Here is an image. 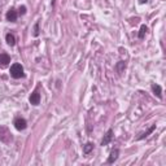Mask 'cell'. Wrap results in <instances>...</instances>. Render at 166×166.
Returning a JSON list of instances; mask_svg holds the SVG:
<instances>
[{
  "mask_svg": "<svg viewBox=\"0 0 166 166\" xmlns=\"http://www.w3.org/2000/svg\"><path fill=\"white\" fill-rule=\"evenodd\" d=\"M18 13H20V15H25V13H26V7H24V5H22V7H20V9H18Z\"/></svg>",
  "mask_w": 166,
  "mask_h": 166,
  "instance_id": "14",
  "label": "cell"
},
{
  "mask_svg": "<svg viewBox=\"0 0 166 166\" xmlns=\"http://www.w3.org/2000/svg\"><path fill=\"white\" fill-rule=\"evenodd\" d=\"M5 40H7V43L9 44V46H15L16 44V38H15V35L13 34H7L5 35Z\"/></svg>",
  "mask_w": 166,
  "mask_h": 166,
  "instance_id": "9",
  "label": "cell"
},
{
  "mask_svg": "<svg viewBox=\"0 0 166 166\" xmlns=\"http://www.w3.org/2000/svg\"><path fill=\"white\" fill-rule=\"evenodd\" d=\"M152 91H153V93L157 96L158 99L162 98V90H161V86L158 84H153L152 86Z\"/></svg>",
  "mask_w": 166,
  "mask_h": 166,
  "instance_id": "7",
  "label": "cell"
},
{
  "mask_svg": "<svg viewBox=\"0 0 166 166\" xmlns=\"http://www.w3.org/2000/svg\"><path fill=\"white\" fill-rule=\"evenodd\" d=\"M38 35H39V24H37L34 27V37H38Z\"/></svg>",
  "mask_w": 166,
  "mask_h": 166,
  "instance_id": "13",
  "label": "cell"
},
{
  "mask_svg": "<svg viewBox=\"0 0 166 166\" xmlns=\"http://www.w3.org/2000/svg\"><path fill=\"white\" fill-rule=\"evenodd\" d=\"M9 73H10V75H12V78H15V79H20L25 75L24 68H22L21 64H13V65L10 66Z\"/></svg>",
  "mask_w": 166,
  "mask_h": 166,
  "instance_id": "1",
  "label": "cell"
},
{
  "mask_svg": "<svg viewBox=\"0 0 166 166\" xmlns=\"http://www.w3.org/2000/svg\"><path fill=\"white\" fill-rule=\"evenodd\" d=\"M147 30H148V29H147L145 25H142V27H140V33H139V38H140V39L144 38V34L147 33Z\"/></svg>",
  "mask_w": 166,
  "mask_h": 166,
  "instance_id": "12",
  "label": "cell"
},
{
  "mask_svg": "<svg viewBox=\"0 0 166 166\" xmlns=\"http://www.w3.org/2000/svg\"><path fill=\"white\" fill-rule=\"evenodd\" d=\"M112 138H113V130H108V132L105 134L104 139L101 140V145H108L110 142H112Z\"/></svg>",
  "mask_w": 166,
  "mask_h": 166,
  "instance_id": "5",
  "label": "cell"
},
{
  "mask_svg": "<svg viewBox=\"0 0 166 166\" xmlns=\"http://www.w3.org/2000/svg\"><path fill=\"white\" fill-rule=\"evenodd\" d=\"M7 20L10 21V22H16V20H17V12H16L15 8H10V9L8 10V13H7Z\"/></svg>",
  "mask_w": 166,
  "mask_h": 166,
  "instance_id": "4",
  "label": "cell"
},
{
  "mask_svg": "<svg viewBox=\"0 0 166 166\" xmlns=\"http://www.w3.org/2000/svg\"><path fill=\"white\" fill-rule=\"evenodd\" d=\"M0 62H1L3 66H7L8 64L10 62L9 55H7V53H1V55H0Z\"/></svg>",
  "mask_w": 166,
  "mask_h": 166,
  "instance_id": "8",
  "label": "cell"
},
{
  "mask_svg": "<svg viewBox=\"0 0 166 166\" xmlns=\"http://www.w3.org/2000/svg\"><path fill=\"white\" fill-rule=\"evenodd\" d=\"M140 4H144V3H147V0H139Z\"/></svg>",
  "mask_w": 166,
  "mask_h": 166,
  "instance_id": "15",
  "label": "cell"
},
{
  "mask_svg": "<svg viewBox=\"0 0 166 166\" xmlns=\"http://www.w3.org/2000/svg\"><path fill=\"white\" fill-rule=\"evenodd\" d=\"M154 129H156V124H153V126H152V127H151V129H149V130H148V131H147V132H143V134H142V135H140V136H138V140H140V139H144V138L147 136V135H148V134H151V132H152V131H153V130H154Z\"/></svg>",
  "mask_w": 166,
  "mask_h": 166,
  "instance_id": "11",
  "label": "cell"
},
{
  "mask_svg": "<svg viewBox=\"0 0 166 166\" xmlns=\"http://www.w3.org/2000/svg\"><path fill=\"white\" fill-rule=\"evenodd\" d=\"M92 149H93V144H92V143H87L86 145H83V153L88 154L91 151H92Z\"/></svg>",
  "mask_w": 166,
  "mask_h": 166,
  "instance_id": "10",
  "label": "cell"
},
{
  "mask_svg": "<svg viewBox=\"0 0 166 166\" xmlns=\"http://www.w3.org/2000/svg\"><path fill=\"white\" fill-rule=\"evenodd\" d=\"M118 154H120V151H118V149L112 151V153H110V156H109V158H108L107 162H108V164H113V162L118 158Z\"/></svg>",
  "mask_w": 166,
  "mask_h": 166,
  "instance_id": "6",
  "label": "cell"
},
{
  "mask_svg": "<svg viewBox=\"0 0 166 166\" xmlns=\"http://www.w3.org/2000/svg\"><path fill=\"white\" fill-rule=\"evenodd\" d=\"M30 103H31L33 105H39V103H40V93H39V91L38 90H35L34 92L30 95Z\"/></svg>",
  "mask_w": 166,
  "mask_h": 166,
  "instance_id": "3",
  "label": "cell"
},
{
  "mask_svg": "<svg viewBox=\"0 0 166 166\" xmlns=\"http://www.w3.org/2000/svg\"><path fill=\"white\" fill-rule=\"evenodd\" d=\"M13 124H15V127L18 130V131H22V130H25L27 127V122L26 120H24V118H16L15 122H13Z\"/></svg>",
  "mask_w": 166,
  "mask_h": 166,
  "instance_id": "2",
  "label": "cell"
}]
</instances>
